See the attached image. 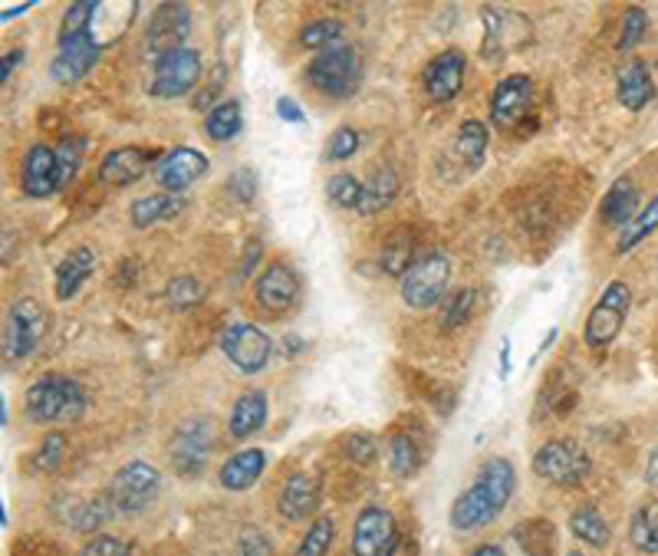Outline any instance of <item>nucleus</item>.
I'll use <instances>...</instances> for the list:
<instances>
[{"instance_id": "nucleus-53", "label": "nucleus", "mask_w": 658, "mask_h": 556, "mask_svg": "<svg viewBox=\"0 0 658 556\" xmlns=\"http://www.w3.org/2000/svg\"><path fill=\"white\" fill-rule=\"evenodd\" d=\"M645 480H648V484H658V448H651V454H648V464H645Z\"/></svg>"}, {"instance_id": "nucleus-14", "label": "nucleus", "mask_w": 658, "mask_h": 556, "mask_svg": "<svg viewBox=\"0 0 658 556\" xmlns=\"http://www.w3.org/2000/svg\"><path fill=\"white\" fill-rule=\"evenodd\" d=\"M533 106V83L530 77H507L497 83L490 96V126L497 129H517Z\"/></svg>"}, {"instance_id": "nucleus-34", "label": "nucleus", "mask_w": 658, "mask_h": 556, "mask_svg": "<svg viewBox=\"0 0 658 556\" xmlns=\"http://www.w3.org/2000/svg\"><path fill=\"white\" fill-rule=\"evenodd\" d=\"M658 231V195L651 201H645V208L632 218V224L619 234V254H628L632 247H638L645 238H651Z\"/></svg>"}, {"instance_id": "nucleus-44", "label": "nucleus", "mask_w": 658, "mask_h": 556, "mask_svg": "<svg viewBox=\"0 0 658 556\" xmlns=\"http://www.w3.org/2000/svg\"><path fill=\"white\" fill-rule=\"evenodd\" d=\"M109 513H116V507H113V500H109V497H106V500L83 503V507L73 513V526H77L80 533H90V530L103 526V523L109 520Z\"/></svg>"}, {"instance_id": "nucleus-45", "label": "nucleus", "mask_w": 658, "mask_h": 556, "mask_svg": "<svg viewBox=\"0 0 658 556\" xmlns=\"http://www.w3.org/2000/svg\"><path fill=\"white\" fill-rule=\"evenodd\" d=\"M359 132L353 129V126H339L333 136H330V142H326V159L330 162H346V159H353L356 155V149H359Z\"/></svg>"}, {"instance_id": "nucleus-17", "label": "nucleus", "mask_w": 658, "mask_h": 556, "mask_svg": "<svg viewBox=\"0 0 658 556\" xmlns=\"http://www.w3.org/2000/svg\"><path fill=\"white\" fill-rule=\"evenodd\" d=\"M464 70H467V57H464L461 50H445V54H438V57L425 67V73H422V83H425L428 100H435V103L454 100V96L461 93V86H464Z\"/></svg>"}, {"instance_id": "nucleus-47", "label": "nucleus", "mask_w": 658, "mask_h": 556, "mask_svg": "<svg viewBox=\"0 0 658 556\" xmlns=\"http://www.w3.org/2000/svg\"><path fill=\"white\" fill-rule=\"evenodd\" d=\"M64 454H67V438L60 431H54V435L44 438V444L37 451V467L41 471H57L64 464Z\"/></svg>"}, {"instance_id": "nucleus-22", "label": "nucleus", "mask_w": 658, "mask_h": 556, "mask_svg": "<svg viewBox=\"0 0 658 556\" xmlns=\"http://www.w3.org/2000/svg\"><path fill=\"white\" fill-rule=\"evenodd\" d=\"M93 270H96V251L93 247H73L57 267V287H54L57 300L60 303L73 300L80 293V287L93 277Z\"/></svg>"}, {"instance_id": "nucleus-43", "label": "nucleus", "mask_w": 658, "mask_h": 556, "mask_svg": "<svg viewBox=\"0 0 658 556\" xmlns=\"http://www.w3.org/2000/svg\"><path fill=\"white\" fill-rule=\"evenodd\" d=\"M201 297H205V287H201V280H195V277H175V280L169 283V303H172V310H178V313L198 306Z\"/></svg>"}, {"instance_id": "nucleus-48", "label": "nucleus", "mask_w": 658, "mask_h": 556, "mask_svg": "<svg viewBox=\"0 0 658 556\" xmlns=\"http://www.w3.org/2000/svg\"><path fill=\"white\" fill-rule=\"evenodd\" d=\"M376 441L369 435H349L346 438V454L356 461V464H372L376 461Z\"/></svg>"}, {"instance_id": "nucleus-56", "label": "nucleus", "mask_w": 658, "mask_h": 556, "mask_svg": "<svg viewBox=\"0 0 658 556\" xmlns=\"http://www.w3.org/2000/svg\"><path fill=\"white\" fill-rule=\"evenodd\" d=\"M471 556H504V549H500V546H494V543H487V546H477Z\"/></svg>"}, {"instance_id": "nucleus-35", "label": "nucleus", "mask_w": 658, "mask_h": 556, "mask_svg": "<svg viewBox=\"0 0 658 556\" xmlns=\"http://www.w3.org/2000/svg\"><path fill=\"white\" fill-rule=\"evenodd\" d=\"M569 530H573V536L576 540H582V543H589V546H605L609 543V523L599 517V510H592V507H579V510H573V517H569Z\"/></svg>"}, {"instance_id": "nucleus-49", "label": "nucleus", "mask_w": 658, "mask_h": 556, "mask_svg": "<svg viewBox=\"0 0 658 556\" xmlns=\"http://www.w3.org/2000/svg\"><path fill=\"white\" fill-rule=\"evenodd\" d=\"M129 549H126V543L119 540V536H93L86 546H83V553L80 556H126Z\"/></svg>"}, {"instance_id": "nucleus-40", "label": "nucleus", "mask_w": 658, "mask_h": 556, "mask_svg": "<svg viewBox=\"0 0 658 556\" xmlns=\"http://www.w3.org/2000/svg\"><path fill=\"white\" fill-rule=\"evenodd\" d=\"M389 461H392V471L399 477H412L422 464V454H418V444L408 438V435H395L389 441Z\"/></svg>"}, {"instance_id": "nucleus-29", "label": "nucleus", "mask_w": 658, "mask_h": 556, "mask_svg": "<svg viewBox=\"0 0 658 556\" xmlns=\"http://www.w3.org/2000/svg\"><path fill=\"white\" fill-rule=\"evenodd\" d=\"M185 211V201L178 198V195H169V192H162V195H146V198H139L136 205H132V211H129V218H132V224L136 228H152V224H159V221H169V218H175V215H182Z\"/></svg>"}, {"instance_id": "nucleus-8", "label": "nucleus", "mask_w": 658, "mask_h": 556, "mask_svg": "<svg viewBox=\"0 0 658 556\" xmlns=\"http://www.w3.org/2000/svg\"><path fill=\"white\" fill-rule=\"evenodd\" d=\"M215 451V425L208 418H188L172 435V464L182 477H198L208 467V457Z\"/></svg>"}, {"instance_id": "nucleus-4", "label": "nucleus", "mask_w": 658, "mask_h": 556, "mask_svg": "<svg viewBox=\"0 0 658 556\" xmlns=\"http://www.w3.org/2000/svg\"><path fill=\"white\" fill-rule=\"evenodd\" d=\"M47 329V310L34 297H21L8 306V323H4V359L18 362L27 359Z\"/></svg>"}, {"instance_id": "nucleus-19", "label": "nucleus", "mask_w": 658, "mask_h": 556, "mask_svg": "<svg viewBox=\"0 0 658 556\" xmlns=\"http://www.w3.org/2000/svg\"><path fill=\"white\" fill-rule=\"evenodd\" d=\"M149 162L152 155L146 149H136V146H123V149H113L103 165H100V178L106 185H116V188H129L136 185L146 172H149Z\"/></svg>"}, {"instance_id": "nucleus-52", "label": "nucleus", "mask_w": 658, "mask_h": 556, "mask_svg": "<svg viewBox=\"0 0 658 556\" xmlns=\"http://www.w3.org/2000/svg\"><path fill=\"white\" fill-rule=\"evenodd\" d=\"M231 185L238 188V198H241V201H251V198H254V172L241 169V172L234 175V182H231Z\"/></svg>"}, {"instance_id": "nucleus-6", "label": "nucleus", "mask_w": 658, "mask_h": 556, "mask_svg": "<svg viewBox=\"0 0 658 556\" xmlns=\"http://www.w3.org/2000/svg\"><path fill=\"white\" fill-rule=\"evenodd\" d=\"M162 487V474L149 461H129L126 467L116 471L109 484V500L119 513H142L146 507L155 503Z\"/></svg>"}, {"instance_id": "nucleus-36", "label": "nucleus", "mask_w": 658, "mask_h": 556, "mask_svg": "<svg viewBox=\"0 0 658 556\" xmlns=\"http://www.w3.org/2000/svg\"><path fill=\"white\" fill-rule=\"evenodd\" d=\"M339 37H343V24H339L336 18H320V21H313V24H307V27L300 31V47H303V50L323 54V50L336 47Z\"/></svg>"}, {"instance_id": "nucleus-21", "label": "nucleus", "mask_w": 658, "mask_h": 556, "mask_svg": "<svg viewBox=\"0 0 658 556\" xmlns=\"http://www.w3.org/2000/svg\"><path fill=\"white\" fill-rule=\"evenodd\" d=\"M280 513H284V520H290V523H300V520H307V517H313V510L320 507V484H316V477L313 474H290L287 477V484H284V490H280Z\"/></svg>"}, {"instance_id": "nucleus-51", "label": "nucleus", "mask_w": 658, "mask_h": 556, "mask_svg": "<svg viewBox=\"0 0 658 556\" xmlns=\"http://www.w3.org/2000/svg\"><path fill=\"white\" fill-rule=\"evenodd\" d=\"M277 119H284V123H290V126H297V123H307V116H303V109L290 100V96H280L277 100Z\"/></svg>"}, {"instance_id": "nucleus-7", "label": "nucleus", "mask_w": 658, "mask_h": 556, "mask_svg": "<svg viewBox=\"0 0 658 556\" xmlns=\"http://www.w3.org/2000/svg\"><path fill=\"white\" fill-rule=\"evenodd\" d=\"M592 464L576 441H546L533 454V474L556 487H579L589 477Z\"/></svg>"}, {"instance_id": "nucleus-27", "label": "nucleus", "mask_w": 658, "mask_h": 556, "mask_svg": "<svg viewBox=\"0 0 658 556\" xmlns=\"http://www.w3.org/2000/svg\"><path fill=\"white\" fill-rule=\"evenodd\" d=\"M474 484H481V487L487 490V497L497 503V510H504V507L510 503V497H513L517 474H513L510 461H504V457H490V461L481 464V474H477Z\"/></svg>"}, {"instance_id": "nucleus-9", "label": "nucleus", "mask_w": 658, "mask_h": 556, "mask_svg": "<svg viewBox=\"0 0 658 556\" xmlns=\"http://www.w3.org/2000/svg\"><path fill=\"white\" fill-rule=\"evenodd\" d=\"M201 80V57L192 47H182L175 54H165L162 60H155V73H152V86L149 93L155 100H178L185 93H192Z\"/></svg>"}, {"instance_id": "nucleus-15", "label": "nucleus", "mask_w": 658, "mask_h": 556, "mask_svg": "<svg viewBox=\"0 0 658 556\" xmlns=\"http://www.w3.org/2000/svg\"><path fill=\"white\" fill-rule=\"evenodd\" d=\"M208 155L198 152V149H172L162 162H159V172H155V182L169 192V195H182L188 192L198 178L208 175Z\"/></svg>"}, {"instance_id": "nucleus-50", "label": "nucleus", "mask_w": 658, "mask_h": 556, "mask_svg": "<svg viewBox=\"0 0 658 556\" xmlns=\"http://www.w3.org/2000/svg\"><path fill=\"white\" fill-rule=\"evenodd\" d=\"M241 556H270V540L261 530H247L241 540Z\"/></svg>"}, {"instance_id": "nucleus-11", "label": "nucleus", "mask_w": 658, "mask_h": 556, "mask_svg": "<svg viewBox=\"0 0 658 556\" xmlns=\"http://www.w3.org/2000/svg\"><path fill=\"white\" fill-rule=\"evenodd\" d=\"M254 297H257V306H261L267 316H284V313H290V310L297 306V300H300V277L293 274L290 264L274 260V264H267V270L257 277Z\"/></svg>"}, {"instance_id": "nucleus-31", "label": "nucleus", "mask_w": 658, "mask_h": 556, "mask_svg": "<svg viewBox=\"0 0 658 556\" xmlns=\"http://www.w3.org/2000/svg\"><path fill=\"white\" fill-rule=\"evenodd\" d=\"M399 195V175L395 169H379L366 185H362V201H359V215H379L385 211Z\"/></svg>"}, {"instance_id": "nucleus-26", "label": "nucleus", "mask_w": 658, "mask_h": 556, "mask_svg": "<svg viewBox=\"0 0 658 556\" xmlns=\"http://www.w3.org/2000/svg\"><path fill=\"white\" fill-rule=\"evenodd\" d=\"M638 211H642L638 208V192H635V185L628 178H619L609 188V195L602 198V205H599L602 224H612V228H628Z\"/></svg>"}, {"instance_id": "nucleus-57", "label": "nucleus", "mask_w": 658, "mask_h": 556, "mask_svg": "<svg viewBox=\"0 0 658 556\" xmlns=\"http://www.w3.org/2000/svg\"><path fill=\"white\" fill-rule=\"evenodd\" d=\"M566 556H582V553H579V549H573V553H566Z\"/></svg>"}, {"instance_id": "nucleus-55", "label": "nucleus", "mask_w": 658, "mask_h": 556, "mask_svg": "<svg viewBox=\"0 0 658 556\" xmlns=\"http://www.w3.org/2000/svg\"><path fill=\"white\" fill-rule=\"evenodd\" d=\"M31 8H34V4H14V8H11V4H4V11H0V18L11 21V18H21V14H27Z\"/></svg>"}, {"instance_id": "nucleus-54", "label": "nucleus", "mask_w": 658, "mask_h": 556, "mask_svg": "<svg viewBox=\"0 0 658 556\" xmlns=\"http://www.w3.org/2000/svg\"><path fill=\"white\" fill-rule=\"evenodd\" d=\"M18 63H21V54H14V57H11V54H8V57H4V67H0V80H4V83H8V80H11V73H14V67H18Z\"/></svg>"}, {"instance_id": "nucleus-46", "label": "nucleus", "mask_w": 658, "mask_h": 556, "mask_svg": "<svg viewBox=\"0 0 658 556\" xmlns=\"http://www.w3.org/2000/svg\"><path fill=\"white\" fill-rule=\"evenodd\" d=\"M648 31V14L642 8H628L625 18H622V37H619V50H632L638 47V40L645 37Z\"/></svg>"}, {"instance_id": "nucleus-30", "label": "nucleus", "mask_w": 658, "mask_h": 556, "mask_svg": "<svg viewBox=\"0 0 658 556\" xmlns=\"http://www.w3.org/2000/svg\"><path fill=\"white\" fill-rule=\"evenodd\" d=\"M510 543H517V549H520L523 556H550L553 546H556V533H553L550 520L533 517V520H523V523L510 533Z\"/></svg>"}, {"instance_id": "nucleus-13", "label": "nucleus", "mask_w": 658, "mask_h": 556, "mask_svg": "<svg viewBox=\"0 0 658 556\" xmlns=\"http://www.w3.org/2000/svg\"><path fill=\"white\" fill-rule=\"evenodd\" d=\"M103 47L93 34H83V37H70V40H60L57 47V57L50 63V73H54V83L60 86H73L80 83L100 60Z\"/></svg>"}, {"instance_id": "nucleus-32", "label": "nucleus", "mask_w": 658, "mask_h": 556, "mask_svg": "<svg viewBox=\"0 0 658 556\" xmlns=\"http://www.w3.org/2000/svg\"><path fill=\"white\" fill-rule=\"evenodd\" d=\"M241 129H244V113L238 100H224L205 116V136L211 142H231L241 136Z\"/></svg>"}, {"instance_id": "nucleus-3", "label": "nucleus", "mask_w": 658, "mask_h": 556, "mask_svg": "<svg viewBox=\"0 0 658 556\" xmlns=\"http://www.w3.org/2000/svg\"><path fill=\"white\" fill-rule=\"evenodd\" d=\"M451 277V260L441 251L422 254L402 277V300L408 310H431L441 303Z\"/></svg>"}, {"instance_id": "nucleus-20", "label": "nucleus", "mask_w": 658, "mask_h": 556, "mask_svg": "<svg viewBox=\"0 0 658 556\" xmlns=\"http://www.w3.org/2000/svg\"><path fill=\"white\" fill-rule=\"evenodd\" d=\"M497 503L487 497V490L481 484L467 487L454 503H451V526L461 533H474L481 526H487L490 520H497Z\"/></svg>"}, {"instance_id": "nucleus-10", "label": "nucleus", "mask_w": 658, "mask_h": 556, "mask_svg": "<svg viewBox=\"0 0 658 556\" xmlns=\"http://www.w3.org/2000/svg\"><path fill=\"white\" fill-rule=\"evenodd\" d=\"M221 349L234 362V369H241L244 375H257V372L267 369L274 343H270V336L261 326L234 323V326H228L221 333Z\"/></svg>"}, {"instance_id": "nucleus-18", "label": "nucleus", "mask_w": 658, "mask_h": 556, "mask_svg": "<svg viewBox=\"0 0 658 556\" xmlns=\"http://www.w3.org/2000/svg\"><path fill=\"white\" fill-rule=\"evenodd\" d=\"M21 188L27 198H50L60 192V172H57V152L47 146H34L21 169Z\"/></svg>"}, {"instance_id": "nucleus-41", "label": "nucleus", "mask_w": 658, "mask_h": 556, "mask_svg": "<svg viewBox=\"0 0 658 556\" xmlns=\"http://www.w3.org/2000/svg\"><path fill=\"white\" fill-rule=\"evenodd\" d=\"M333 536H336V523H333V517H320V520H313V526L307 530L303 543L297 546V556H326L330 546H333Z\"/></svg>"}, {"instance_id": "nucleus-42", "label": "nucleus", "mask_w": 658, "mask_h": 556, "mask_svg": "<svg viewBox=\"0 0 658 556\" xmlns=\"http://www.w3.org/2000/svg\"><path fill=\"white\" fill-rule=\"evenodd\" d=\"M415 254V244L408 241V238H399V241H392L385 251H382V257H379V264H382V270L389 274V277H405L408 274V267L418 260V257H412Z\"/></svg>"}, {"instance_id": "nucleus-2", "label": "nucleus", "mask_w": 658, "mask_h": 556, "mask_svg": "<svg viewBox=\"0 0 658 556\" xmlns=\"http://www.w3.org/2000/svg\"><path fill=\"white\" fill-rule=\"evenodd\" d=\"M359 77H362L359 54L346 44H336V47L316 54L313 63L307 67V83L330 100L353 96L359 90Z\"/></svg>"}, {"instance_id": "nucleus-37", "label": "nucleus", "mask_w": 658, "mask_h": 556, "mask_svg": "<svg viewBox=\"0 0 658 556\" xmlns=\"http://www.w3.org/2000/svg\"><path fill=\"white\" fill-rule=\"evenodd\" d=\"M83 152H86V139L83 136H67L57 146V172H60V192L73 185V178L80 175L83 165Z\"/></svg>"}, {"instance_id": "nucleus-28", "label": "nucleus", "mask_w": 658, "mask_h": 556, "mask_svg": "<svg viewBox=\"0 0 658 556\" xmlns=\"http://www.w3.org/2000/svg\"><path fill=\"white\" fill-rule=\"evenodd\" d=\"M487 142H490V132H487L484 123H477V119L461 123V129L454 136V155H458V162L467 165L471 172L481 169L484 159H487Z\"/></svg>"}, {"instance_id": "nucleus-23", "label": "nucleus", "mask_w": 658, "mask_h": 556, "mask_svg": "<svg viewBox=\"0 0 658 556\" xmlns=\"http://www.w3.org/2000/svg\"><path fill=\"white\" fill-rule=\"evenodd\" d=\"M264 467H267V454L261 448H244V451H238L224 461L218 480H221L224 490H247L261 480Z\"/></svg>"}, {"instance_id": "nucleus-1", "label": "nucleus", "mask_w": 658, "mask_h": 556, "mask_svg": "<svg viewBox=\"0 0 658 556\" xmlns=\"http://www.w3.org/2000/svg\"><path fill=\"white\" fill-rule=\"evenodd\" d=\"M24 408L34 421L54 425V421H77L86 412V392L77 379L70 375H57L47 372L41 375L27 395H24Z\"/></svg>"}, {"instance_id": "nucleus-25", "label": "nucleus", "mask_w": 658, "mask_h": 556, "mask_svg": "<svg viewBox=\"0 0 658 556\" xmlns=\"http://www.w3.org/2000/svg\"><path fill=\"white\" fill-rule=\"evenodd\" d=\"M619 103L628 109V113H638V109H645L651 100H655V83H651V70L642 63V60H635V63H628V67H622L619 70Z\"/></svg>"}, {"instance_id": "nucleus-12", "label": "nucleus", "mask_w": 658, "mask_h": 556, "mask_svg": "<svg viewBox=\"0 0 658 556\" xmlns=\"http://www.w3.org/2000/svg\"><path fill=\"white\" fill-rule=\"evenodd\" d=\"M399 546L395 517L382 507H366L353 530V553L356 556H392Z\"/></svg>"}, {"instance_id": "nucleus-38", "label": "nucleus", "mask_w": 658, "mask_h": 556, "mask_svg": "<svg viewBox=\"0 0 658 556\" xmlns=\"http://www.w3.org/2000/svg\"><path fill=\"white\" fill-rule=\"evenodd\" d=\"M474 306H477V293H474L471 287L458 290V293L445 303V310H441V329H445V333L461 329V326L474 316Z\"/></svg>"}, {"instance_id": "nucleus-39", "label": "nucleus", "mask_w": 658, "mask_h": 556, "mask_svg": "<svg viewBox=\"0 0 658 556\" xmlns=\"http://www.w3.org/2000/svg\"><path fill=\"white\" fill-rule=\"evenodd\" d=\"M326 198L336 205V208H346V211H359V201H362V182L356 175H333L330 185H326Z\"/></svg>"}, {"instance_id": "nucleus-33", "label": "nucleus", "mask_w": 658, "mask_h": 556, "mask_svg": "<svg viewBox=\"0 0 658 556\" xmlns=\"http://www.w3.org/2000/svg\"><path fill=\"white\" fill-rule=\"evenodd\" d=\"M628 540L642 553H658V500H648L632 513L628 523Z\"/></svg>"}, {"instance_id": "nucleus-5", "label": "nucleus", "mask_w": 658, "mask_h": 556, "mask_svg": "<svg viewBox=\"0 0 658 556\" xmlns=\"http://www.w3.org/2000/svg\"><path fill=\"white\" fill-rule=\"evenodd\" d=\"M628 303H632V293H628V283L622 280H612L602 297L596 300V306L589 310L586 316V326H582V339L589 349H605L625 326V316H628Z\"/></svg>"}, {"instance_id": "nucleus-24", "label": "nucleus", "mask_w": 658, "mask_h": 556, "mask_svg": "<svg viewBox=\"0 0 658 556\" xmlns=\"http://www.w3.org/2000/svg\"><path fill=\"white\" fill-rule=\"evenodd\" d=\"M267 415H270V408H267V395L264 392H244L238 402H234V408H231V418H228V431L238 438V441H244V438H251V435H257L264 425H267Z\"/></svg>"}, {"instance_id": "nucleus-16", "label": "nucleus", "mask_w": 658, "mask_h": 556, "mask_svg": "<svg viewBox=\"0 0 658 556\" xmlns=\"http://www.w3.org/2000/svg\"><path fill=\"white\" fill-rule=\"evenodd\" d=\"M188 31H192V11L185 4H162L149 24V54L162 60L165 54L182 50Z\"/></svg>"}]
</instances>
